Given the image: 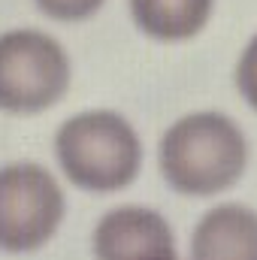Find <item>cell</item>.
I'll return each instance as SVG.
<instances>
[{"instance_id":"cell-1","label":"cell","mask_w":257,"mask_h":260,"mask_svg":"<svg viewBox=\"0 0 257 260\" xmlns=\"http://www.w3.org/2000/svg\"><path fill=\"white\" fill-rule=\"evenodd\" d=\"M157 160L173 191L212 197L236 185L248 164V142L227 115L194 112L164 133Z\"/></svg>"},{"instance_id":"cell-2","label":"cell","mask_w":257,"mask_h":260,"mask_svg":"<svg viewBox=\"0 0 257 260\" xmlns=\"http://www.w3.org/2000/svg\"><path fill=\"white\" fill-rule=\"evenodd\" d=\"M64 176L82 191L112 194L127 188L142 167V142L124 115L109 109L79 112L55 133Z\"/></svg>"},{"instance_id":"cell-3","label":"cell","mask_w":257,"mask_h":260,"mask_svg":"<svg viewBox=\"0 0 257 260\" xmlns=\"http://www.w3.org/2000/svg\"><path fill=\"white\" fill-rule=\"evenodd\" d=\"M70 55L43 30L15 27L0 34V109L37 115L52 109L70 91Z\"/></svg>"},{"instance_id":"cell-4","label":"cell","mask_w":257,"mask_h":260,"mask_svg":"<svg viewBox=\"0 0 257 260\" xmlns=\"http://www.w3.org/2000/svg\"><path fill=\"white\" fill-rule=\"evenodd\" d=\"M64 212V191L46 167H0V251L27 254L43 248L58 233Z\"/></svg>"},{"instance_id":"cell-5","label":"cell","mask_w":257,"mask_h":260,"mask_svg":"<svg viewBox=\"0 0 257 260\" xmlns=\"http://www.w3.org/2000/svg\"><path fill=\"white\" fill-rule=\"evenodd\" d=\"M91 245L97 260H179L170 224L145 206H118L106 212Z\"/></svg>"},{"instance_id":"cell-6","label":"cell","mask_w":257,"mask_h":260,"mask_svg":"<svg viewBox=\"0 0 257 260\" xmlns=\"http://www.w3.org/2000/svg\"><path fill=\"white\" fill-rule=\"evenodd\" d=\"M191 260H257V212L236 203L206 212L194 227Z\"/></svg>"},{"instance_id":"cell-7","label":"cell","mask_w":257,"mask_h":260,"mask_svg":"<svg viewBox=\"0 0 257 260\" xmlns=\"http://www.w3.org/2000/svg\"><path fill=\"white\" fill-rule=\"evenodd\" d=\"M215 0H130L133 24L160 43L197 37L212 18Z\"/></svg>"},{"instance_id":"cell-8","label":"cell","mask_w":257,"mask_h":260,"mask_svg":"<svg viewBox=\"0 0 257 260\" xmlns=\"http://www.w3.org/2000/svg\"><path fill=\"white\" fill-rule=\"evenodd\" d=\"M34 3H37V9H40L43 15H49L52 21L73 24V21H85V18L97 15L106 0H34Z\"/></svg>"},{"instance_id":"cell-9","label":"cell","mask_w":257,"mask_h":260,"mask_svg":"<svg viewBox=\"0 0 257 260\" xmlns=\"http://www.w3.org/2000/svg\"><path fill=\"white\" fill-rule=\"evenodd\" d=\"M236 85H239V94L248 100V106L257 109V37L245 46L239 67H236Z\"/></svg>"}]
</instances>
